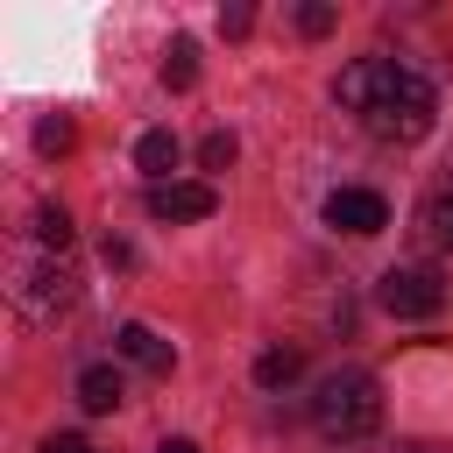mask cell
Returning <instances> with one entry per match:
<instances>
[{
    "label": "cell",
    "mask_w": 453,
    "mask_h": 453,
    "mask_svg": "<svg viewBox=\"0 0 453 453\" xmlns=\"http://www.w3.org/2000/svg\"><path fill=\"white\" fill-rule=\"evenodd\" d=\"M156 453H198V446H191V439H163Z\"/></svg>",
    "instance_id": "obj_18"
},
{
    "label": "cell",
    "mask_w": 453,
    "mask_h": 453,
    "mask_svg": "<svg viewBox=\"0 0 453 453\" xmlns=\"http://www.w3.org/2000/svg\"><path fill=\"white\" fill-rule=\"evenodd\" d=\"M248 21H255L248 7H226V14H219V28H226V35H248Z\"/></svg>",
    "instance_id": "obj_16"
},
{
    "label": "cell",
    "mask_w": 453,
    "mask_h": 453,
    "mask_svg": "<svg viewBox=\"0 0 453 453\" xmlns=\"http://www.w3.org/2000/svg\"><path fill=\"white\" fill-rule=\"evenodd\" d=\"M234 156H241V142H234V134H226V127H212V134H205V142H198V163H205V170H226V163H234Z\"/></svg>",
    "instance_id": "obj_14"
},
{
    "label": "cell",
    "mask_w": 453,
    "mask_h": 453,
    "mask_svg": "<svg viewBox=\"0 0 453 453\" xmlns=\"http://www.w3.org/2000/svg\"><path fill=\"white\" fill-rule=\"evenodd\" d=\"M71 248H50L42 234H21L7 248V297L28 311V319H57L78 304V269L64 262Z\"/></svg>",
    "instance_id": "obj_2"
},
{
    "label": "cell",
    "mask_w": 453,
    "mask_h": 453,
    "mask_svg": "<svg viewBox=\"0 0 453 453\" xmlns=\"http://www.w3.org/2000/svg\"><path fill=\"white\" fill-rule=\"evenodd\" d=\"M297 28H304V35H333V7H326V0L297 7Z\"/></svg>",
    "instance_id": "obj_15"
},
{
    "label": "cell",
    "mask_w": 453,
    "mask_h": 453,
    "mask_svg": "<svg viewBox=\"0 0 453 453\" xmlns=\"http://www.w3.org/2000/svg\"><path fill=\"white\" fill-rule=\"evenodd\" d=\"M71 142H78V127H71L64 113H50V120H35V149H42V156H64Z\"/></svg>",
    "instance_id": "obj_13"
},
{
    "label": "cell",
    "mask_w": 453,
    "mask_h": 453,
    "mask_svg": "<svg viewBox=\"0 0 453 453\" xmlns=\"http://www.w3.org/2000/svg\"><path fill=\"white\" fill-rule=\"evenodd\" d=\"M42 453H92V446H85V439H78V432H57V439H50V446H42Z\"/></svg>",
    "instance_id": "obj_17"
},
{
    "label": "cell",
    "mask_w": 453,
    "mask_h": 453,
    "mask_svg": "<svg viewBox=\"0 0 453 453\" xmlns=\"http://www.w3.org/2000/svg\"><path fill=\"white\" fill-rule=\"evenodd\" d=\"M149 212L156 219H212L219 212V191L198 184V177H170V184H149Z\"/></svg>",
    "instance_id": "obj_6"
},
{
    "label": "cell",
    "mask_w": 453,
    "mask_h": 453,
    "mask_svg": "<svg viewBox=\"0 0 453 453\" xmlns=\"http://www.w3.org/2000/svg\"><path fill=\"white\" fill-rule=\"evenodd\" d=\"M113 347H120V354H127L134 368H149V375H170V368H177V347H170L163 333H149L142 319H127V326L113 333Z\"/></svg>",
    "instance_id": "obj_7"
},
{
    "label": "cell",
    "mask_w": 453,
    "mask_h": 453,
    "mask_svg": "<svg viewBox=\"0 0 453 453\" xmlns=\"http://www.w3.org/2000/svg\"><path fill=\"white\" fill-rule=\"evenodd\" d=\"M120 396H127V382H120V368H106V361H92V368L78 375V403H85V411H120Z\"/></svg>",
    "instance_id": "obj_9"
},
{
    "label": "cell",
    "mask_w": 453,
    "mask_h": 453,
    "mask_svg": "<svg viewBox=\"0 0 453 453\" xmlns=\"http://www.w3.org/2000/svg\"><path fill=\"white\" fill-rule=\"evenodd\" d=\"M333 99H340V106L354 113V127L375 134V142H425L432 120H439V92H432L411 64H396V57H354V64L333 78Z\"/></svg>",
    "instance_id": "obj_1"
},
{
    "label": "cell",
    "mask_w": 453,
    "mask_h": 453,
    "mask_svg": "<svg viewBox=\"0 0 453 453\" xmlns=\"http://www.w3.org/2000/svg\"><path fill=\"white\" fill-rule=\"evenodd\" d=\"M297 368H304L297 347H269V354L255 361V382H262V389H283V382H297Z\"/></svg>",
    "instance_id": "obj_12"
},
{
    "label": "cell",
    "mask_w": 453,
    "mask_h": 453,
    "mask_svg": "<svg viewBox=\"0 0 453 453\" xmlns=\"http://www.w3.org/2000/svg\"><path fill=\"white\" fill-rule=\"evenodd\" d=\"M177 156H184V149H177V134H170V127H149V134L134 142V163L149 170V184H170V170H177Z\"/></svg>",
    "instance_id": "obj_8"
},
{
    "label": "cell",
    "mask_w": 453,
    "mask_h": 453,
    "mask_svg": "<svg viewBox=\"0 0 453 453\" xmlns=\"http://www.w3.org/2000/svg\"><path fill=\"white\" fill-rule=\"evenodd\" d=\"M418 234H425V248H439V255H453V191H439V198H425V212H418Z\"/></svg>",
    "instance_id": "obj_10"
},
{
    "label": "cell",
    "mask_w": 453,
    "mask_h": 453,
    "mask_svg": "<svg viewBox=\"0 0 453 453\" xmlns=\"http://www.w3.org/2000/svg\"><path fill=\"white\" fill-rule=\"evenodd\" d=\"M163 85H170V92H191V85H198V42H191V35H177V42L163 50Z\"/></svg>",
    "instance_id": "obj_11"
},
{
    "label": "cell",
    "mask_w": 453,
    "mask_h": 453,
    "mask_svg": "<svg viewBox=\"0 0 453 453\" xmlns=\"http://www.w3.org/2000/svg\"><path fill=\"white\" fill-rule=\"evenodd\" d=\"M403 453H446V446H432V439H418V446H403Z\"/></svg>",
    "instance_id": "obj_19"
},
{
    "label": "cell",
    "mask_w": 453,
    "mask_h": 453,
    "mask_svg": "<svg viewBox=\"0 0 453 453\" xmlns=\"http://www.w3.org/2000/svg\"><path fill=\"white\" fill-rule=\"evenodd\" d=\"M375 304H382L389 319H432V311L446 304V283H439L432 262H396V269H382Z\"/></svg>",
    "instance_id": "obj_4"
},
{
    "label": "cell",
    "mask_w": 453,
    "mask_h": 453,
    "mask_svg": "<svg viewBox=\"0 0 453 453\" xmlns=\"http://www.w3.org/2000/svg\"><path fill=\"white\" fill-rule=\"evenodd\" d=\"M311 425H319L326 446L368 439V432L382 425V382H375L368 368H333V375L319 382V396H311Z\"/></svg>",
    "instance_id": "obj_3"
},
{
    "label": "cell",
    "mask_w": 453,
    "mask_h": 453,
    "mask_svg": "<svg viewBox=\"0 0 453 453\" xmlns=\"http://www.w3.org/2000/svg\"><path fill=\"white\" fill-rule=\"evenodd\" d=\"M326 226H340V234H382L389 226V198L368 191V184H340L326 198Z\"/></svg>",
    "instance_id": "obj_5"
}]
</instances>
